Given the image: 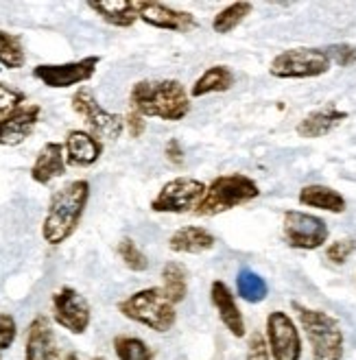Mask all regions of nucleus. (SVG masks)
<instances>
[{"mask_svg": "<svg viewBox=\"0 0 356 360\" xmlns=\"http://www.w3.org/2000/svg\"><path fill=\"white\" fill-rule=\"evenodd\" d=\"M129 108L144 118L179 122L191 114V92L177 79H142L132 86Z\"/></svg>", "mask_w": 356, "mask_h": 360, "instance_id": "1", "label": "nucleus"}, {"mask_svg": "<svg viewBox=\"0 0 356 360\" xmlns=\"http://www.w3.org/2000/svg\"><path fill=\"white\" fill-rule=\"evenodd\" d=\"M90 201V181L75 179L51 195L44 221H42V238L51 247L64 245L81 223L83 212Z\"/></svg>", "mask_w": 356, "mask_h": 360, "instance_id": "2", "label": "nucleus"}, {"mask_svg": "<svg viewBox=\"0 0 356 360\" xmlns=\"http://www.w3.org/2000/svg\"><path fill=\"white\" fill-rule=\"evenodd\" d=\"M298 312L300 326L308 338L310 360H341L345 352V338L339 321L324 310L308 308L300 302H291Z\"/></svg>", "mask_w": 356, "mask_h": 360, "instance_id": "3", "label": "nucleus"}, {"mask_svg": "<svg viewBox=\"0 0 356 360\" xmlns=\"http://www.w3.org/2000/svg\"><path fill=\"white\" fill-rule=\"evenodd\" d=\"M118 312L134 323H140L158 334L171 332L177 323V308L160 286L136 290L118 302Z\"/></svg>", "mask_w": 356, "mask_h": 360, "instance_id": "4", "label": "nucleus"}, {"mask_svg": "<svg viewBox=\"0 0 356 360\" xmlns=\"http://www.w3.org/2000/svg\"><path fill=\"white\" fill-rule=\"evenodd\" d=\"M260 197V188L258 184L243 175V173H229L215 177L205 188V195L197 210L193 212L195 217H205L212 219L219 217L223 212H229L234 207H241L245 203H251L254 199Z\"/></svg>", "mask_w": 356, "mask_h": 360, "instance_id": "5", "label": "nucleus"}, {"mask_svg": "<svg viewBox=\"0 0 356 360\" xmlns=\"http://www.w3.org/2000/svg\"><path fill=\"white\" fill-rule=\"evenodd\" d=\"M332 68L326 49H288L274 57L269 66L276 79H317Z\"/></svg>", "mask_w": 356, "mask_h": 360, "instance_id": "6", "label": "nucleus"}, {"mask_svg": "<svg viewBox=\"0 0 356 360\" xmlns=\"http://www.w3.org/2000/svg\"><path fill=\"white\" fill-rule=\"evenodd\" d=\"M205 184L195 177H175L166 181L151 199V212L155 214H186L195 212L205 195Z\"/></svg>", "mask_w": 356, "mask_h": 360, "instance_id": "7", "label": "nucleus"}, {"mask_svg": "<svg viewBox=\"0 0 356 360\" xmlns=\"http://www.w3.org/2000/svg\"><path fill=\"white\" fill-rule=\"evenodd\" d=\"M70 105H72V112L79 114L86 124L90 127V134L96 136L98 140H118L125 131V118L118 116V114H112L108 112L103 105L96 101L94 92L88 88V86H81L72 98H70Z\"/></svg>", "mask_w": 356, "mask_h": 360, "instance_id": "8", "label": "nucleus"}, {"mask_svg": "<svg viewBox=\"0 0 356 360\" xmlns=\"http://www.w3.org/2000/svg\"><path fill=\"white\" fill-rule=\"evenodd\" d=\"M282 234L291 249L315 251L328 243L330 229L326 221L315 214H308V212H300V210H288L284 212L282 219Z\"/></svg>", "mask_w": 356, "mask_h": 360, "instance_id": "9", "label": "nucleus"}, {"mask_svg": "<svg viewBox=\"0 0 356 360\" xmlns=\"http://www.w3.org/2000/svg\"><path fill=\"white\" fill-rule=\"evenodd\" d=\"M98 63H101L98 55H88L68 63H39V66L33 68V77L44 83L46 88L66 90L90 81L96 75Z\"/></svg>", "mask_w": 356, "mask_h": 360, "instance_id": "10", "label": "nucleus"}, {"mask_svg": "<svg viewBox=\"0 0 356 360\" xmlns=\"http://www.w3.org/2000/svg\"><path fill=\"white\" fill-rule=\"evenodd\" d=\"M265 338L274 360H302V336L288 312H269Z\"/></svg>", "mask_w": 356, "mask_h": 360, "instance_id": "11", "label": "nucleus"}, {"mask_svg": "<svg viewBox=\"0 0 356 360\" xmlns=\"http://www.w3.org/2000/svg\"><path fill=\"white\" fill-rule=\"evenodd\" d=\"M53 319L59 328L81 336L92 323V310L88 300L77 288L61 286L53 292Z\"/></svg>", "mask_w": 356, "mask_h": 360, "instance_id": "12", "label": "nucleus"}, {"mask_svg": "<svg viewBox=\"0 0 356 360\" xmlns=\"http://www.w3.org/2000/svg\"><path fill=\"white\" fill-rule=\"evenodd\" d=\"M138 18L144 25L162 31L191 33L197 29V18L191 11H179L171 5L155 3V0H136Z\"/></svg>", "mask_w": 356, "mask_h": 360, "instance_id": "13", "label": "nucleus"}, {"mask_svg": "<svg viewBox=\"0 0 356 360\" xmlns=\"http://www.w3.org/2000/svg\"><path fill=\"white\" fill-rule=\"evenodd\" d=\"M25 360H64L57 345V336L44 314H37L27 328Z\"/></svg>", "mask_w": 356, "mask_h": 360, "instance_id": "14", "label": "nucleus"}, {"mask_svg": "<svg viewBox=\"0 0 356 360\" xmlns=\"http://www.w3.org/2000/svg\"><path fill=\"white\" fill-rule=\"evenodd\" d=\"M42 108L39 105H20L13 112L0 118V146H18L23 144L39 122Z\"/></svg>", "mask_w": 356, "mask_h": 360, "instance_id": "15", "label": "nucleus"}, {"mask_svg": "<svg viewBox=\"0 0 356 360\" xmlns=\"http://www.w3.org/2000/svg\"><path fill=\"white\" fill-rule=\"evenodd\" d=\"M210 300H212V306L219 314L221 323L225 326V330L232 334L234 338H243L247 334V328H245V316L236 304V297L234 292L229 290V286L221 280H215L212 286H210Z\"/></svg>", "mask_w": 356, "mask_h": 360, "instance_id": "16", "label": "nucleus"}, {"mask_svg": "<svg viewBox=\"0 0 356 360\" xmlns=\"http://www.w3.org/2000/svg\"><path fill=\"white\" fill-rule=\"evenodd\" d=\"M66 149L61 142H46L39 149L33 166H31V179L39 186H49L53 179L66 173Z\"/></svg>", "mask_w": 356, "mask_h": 360, "instance_id": "17", "label": "nucleus"}, {"mask_svg": "<svg viewBox=\"0 0 356 360\" xmlns=\"http://www.w3.org/2000/svg\"><path fill=\"white\" fill-rule=\"evenodd\" d=\"M64 149H66V162L70 166L88 168V166H94L101 160L103 142L96 136H92L90 131L72 129L66 136Z\"/></svg>", "mask_w": 356, "mask_h": 360, "instance_id": "18", "label": "nucleus"}, {"mask_svg": "<svg viewBox=\"0 0 356 360\" xmlns=\"http://www.w3.org/2000/svg\"><path fill=\"white\" fill-rule=\"evenodd\" d=\"M343 120H348V112L334 108V105H328V108L315 110V112H310L308 116H304L298 122L295 131H298L300 138L317 140V138H324V136L332 134L339 124H343Z\"/></svg>", "mask_w": 356, "mask_h": 360, "instance_id": "19", "label": "nucleus"}, {"mask_svg": "<svg viewBox=\"0 0 356 360\" xmlns=\"http://www.w3.org/2000/svg\"><path fill=\"white\" fill-rule=\"evenodd\" d=\"M217 238L212 231H208L197 225H184L173 231V236L169 238V249L173 253H191V256H199L215 249Z\"/></svg>", "mask_w": 356, "mask_h": 360, "instance_id": "20", "label": "nucleus"}, {"mask_svg": "<svg viewBox=\"0 0 356 360\" xmlns=\"http://www.w3.org/2000/svg\"><path fill=\"white\" fill-rule=\"evenodd\" d=\"M88 7L103 22L116 29H129L140 20L136 0H98V3H88Z\"/></svg>", "mask_w": 356, "mask_h": 360, "instance_id": "21", "label": "nucleus"}, {"mask_svg": "<svg viewBox=\"0 0 356 360\" xmlns=\"http://www.w3.org/2000/svg\"><path fill=\"white\" fill-rule=\"evenodd\" d=\"M236 83V75L229 66H210L203 70V75L191 86V98H203L208 94H223L227 90H232Z\"/></svg>", "mask_w": 356, "mask_h": 360, "instance_id": "22", "label": "nucleus"}, {"mask_svg": "<svg viewBox=\"0 0 356 360\" xmlns=\"http://www.w3.org/2000/svg\"><path fill=\"white\" fill-rule=\"evenodd\" d=\"M298 199L306 207L324 210V212H330V214H343L345 207H348V203H345L341 193H337V190L330 188V186H322V184L304 186L300 190Z\"/></svg>", "mask_w": 356, "mask_h": 360, "instance_id": "23", "label": "nucleus"}, {"mask_svg": "<svg viewBox=\"0 0 356 360\" xmlns=\"http://www.w3.org/2000/svg\"><path fill=\"white\" fill-rule=\"evenodd\" d=\"M164 295L169 297L175 306L182 304L188 295V271L182 262L169 260L162 266V286Z\"/></svg>", "mask_w": 356, "mask_h": 360, "instance_id": "24", "label": "nucleus"}, {"mask_svg": "<svg viewBox=\"0 0 356 360\" xmlns=\"http://www.w3.org/2000/svg\"><path fill=\"white\" fill-rule=\"evenodd\" d=\"M254 11V5L247 3V0H239V3H229L225 9H221L215 18H212V31L219 35H227L232 33L239 25H243L247 15H251Z\"/></svg>", "mask_w": 356, "mask_h": 360, "instance_id": "25", "label": "nucleus"}, {"mask_svg": "<svg viewBox=\"0 0 356 360\" xmlns=\"http://www.w3.org/2000/svg\"><path fill=\"white\" fill-rule=\"evenodd\" d=\"M236 292H239V297L247 304H260L267 300L269 286H267L262 275H258L251 269H243L236 275Z\"/></svg>", "mask_w": 356, "mask_h": 360, "instance_id": "26", "label": "nucleus"}, {"mask_svg": "<svg viewBox=\"0 0 356 360\" xmlns=\"http://www.w3.org/2000/svg\"><path fill=\"white\" fill-rule=\"evenodd\" d=\"M27 61L23 39L15 33L0 29V70H18Z\"/></svg>", "mask_w": 356, "mask_h": 360, "instance_id": "27", "label": "nucleus"}, {"mask_svg": "<svg viewBox=\"0 0 356 360\" xmlns=\"http://www.w3.org/2000/svg\"><path fill=\"white\" fill-rule=\"evenodd\" d=\"M114 352L118 360H153V352L149 349V345L142 338L129 334H118L114 338Z\"/></svg>", "mask_w": 356, "mask_h": 360, "instance_id": "28", "label": "nucleus"}, {"mask_svg": "<svg viewBox=\"0 0 356 360\" xmlns=\"http://www.w3.org/2000/svg\"><path fill=\"white\" fill-rule=\"evenodd\" d=\"M116 253H118V258L122 260V264L127 266L129 271H134V273H142V271L149 269V258L144 256V251L132 238H122L116 245Z\"/></svg>", "mask_w": 356, "mask_h": 360, "instance_id": "29", "label": "nucleus"}, {"mask_svg": "<svg viewBox=\"0 0 356 360\" xmlns=\"http://www.w3.org/2000/svg\"><path fill=\"white\" fill-rule=\"evenodd\" d=\"M25 101H27V94L23 90L0 81V118L13 112L15 108H20V105H25Z\"/></svg>", "mask_w": 356, "mask_h": 360, "instance_id": "30", "label": "nucleus"}, {"mask_svg": "<svg viewBox=\"0 0 356 360\" xmlns=\"http://www.w3.org/2000/svg\"><path fill=\"white\" fill-rule=\"evenodd\" d=\"M356 251V240L354 238H343V240H334L326 247V258L332 264H345L350 256Z\"/></svg>", "mask_w": 356, "mask_h": 360, "instance_id": "31", "label": "nucleus"}, {"mask_svg": "<svg viewBox=\"0 0 356 360\" xmlns=\"http://www.w3.org/2000/svg\"><path fill=\"white\" fill-rule=\"evenodd\" d=\"M245 360H271L267 338L260 330H254L247 338V356Z\"/></svg>", "mask_w": 356, "mask_h": 360, "instance_id": "32", "label": "nucleus"}, {"mask_svg": "<svg viewBox=\"0 0 356 360\" xmlns=\"http://www.w3.org/2000/svg\"><path fill=\"white\" fill-rule=\"evenodd\" d=\"M332 63H337L341 68H348L356 63V46L354 44H332L326 49Z\"/></svg>", "mask_w": 356, "mask_h": 360, "instance_id": "33", "label": "nucleus"}, {"mask_svg": "<svg viewBox=\"0 0 356 360\" xmlns=\"http://www.w3.org/2000/svg\"><path fill=\"white\" fill-rule=\"evenodd\" d=\"M18 338V323L11 314L0 312V352L9 349Z\"/></svg>", "mask_w": 356, "mask_h": 360, "instance_id": "34", "label": "nucleus"}, {"mask_svg": "<svg viewBox=\"0 0 356 360\" xmlns=\"http://www.w3.org/2000/svg\"><path fill=\"white\" fill-rule=\"evenodd\" d=\"M125 129H127V134H129L132 138H140V136L144 134V129H146V120H144V116H140L138 112L129 110V114L125 116Z\"/></svg>", "mask_w": 356, "mask_h": 360, "instance_id": "35", "label": "nucleus"}, {"mask_svg": "<svg viewBox=\"0 0 356 360\" xmlns=\"http://www.w3.org/2000/svg\"><path fill=\"white\" fill-rule=\"evenodd\" d=\"M164 155L166 160H169V164H173L175 168H182L184 166V149H182V142L177 138L169 140V144H166V149H164Z\"/></svg>", "mask_w": 356, "mask_h": 360, "instance_id": "36", "label": "nucleus"}, {"mask_svg": "<svg viewBox=\"0 0 356 360\" xmlns=\"http://www.w3.org/2000/svg\"><path fill=\"white\" fill-rule=\"evenodd\" d=\"M64 360H81V356H79L77 352H68V354L64 356Z\"/></svg>", "mask_w": 356, "mask_h": 360, "instance_id": "37", "label": "nucleus"}, {"mask_svg": "<svg viewBox=\"0 0 356 360\" xmlns=\"http://www.w3.org/2000/svg\"><path fill=\"white\" fill-rule=\"evenodd\" d=\"M92 360H106V358H103V356H96V358H92Z\"/></svg>", "mask_w": 356, "mask_h": 360, "instance_id": "38", "label": "nucleus"}, {"mask_svg": "<svg viewBox=\"0 0 356 360\" xmlns=\"http://www.w3.org/2000/svg\"><path fill=\"white\" fill-rule=\"evenodd\" d=\"M0 360H3V358H0Z\"/></svg>", "mask_w": 356, "mask_h": 360, "instance_id": "39", "label": "nucleus"}]
</instances>
